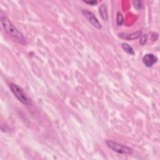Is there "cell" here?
<instances>
[{
	"label": "cell",
	"mask_w": 160,
	"mask_h": 160,
	"mask_svg": "<svg viewBox=\"0 0 160 160\" xmlns=\"http://www.w3.org/2000/svg\"><path fill=\"white\" fill-rule=\"evenodd\" d=\"M0 19H1V23L4 30L8 35L13 37L18 42L22 44H26V39L24 38L23 35L18 31L17 28L12 24L10 19L2 12H1V15H0Z\"/></svg>",
	"instance_id": "6da1fadb"
},
{
	"label": "cell",
	"mask_w": 160,
	"mask_h": 160,
	"mask_svg": "<svg viewBox=\"0 0 160 160\" xmlns=\"http://www.w3.org/2000/svg\"><path fill=\"white\" fill-rule=\"evenodd\" d=\"M10 88L12 93L19 101L26 105H29L30 104V100L28 99V98L21 87H19L17 85L12 83L10 85Z\"/></svg>",
	"instance_id": "7a4b0ae2"
},
{
	"label": "cell",
	"mask_w": 160,
	"mask_h": 160,
	"mask_svg": "<svg viewBox=\"0 0 160 160\" xmlns=\"http://www.w3.org/2000/svg\"><path fill=\"white\" fill-rule=\"evenodd\" d=\"M106 145L114 151L124 154H131L133 153V150L130 147L125 146L123 145L119 144L116 142H114L113 141L107 140L106 141Z\"/></svg>",
	"instance_id": "3957f363"
},
{
	"label": "cell",
	"mask_w": 160,
	"mask_h": 160,
	"mask_svg": "<svg viewBox=\"0 0 160 160\" xmlns=\"http://www.w3.org/2000/svg\"><path fill=\"white\" fill-rule=\"evenodd\" d=\"M82 13H83L85 17L88 19V21L91 23L94 27L98 28V29H100V28H101V25L100 23L92 12L86 10H82Z\"/></svg>",
	"instance_id": "277c9868"
},
{
	"label": "cell",
	"mask_w": 160,
	"mask_h": 160,
	"mask_svg": "<svg viewBox=\"0 0 160 160\" xmlns=\"http://www.w3.org/2000/svg\"><path fill=\"white\" fill-rule=\"evenodd\" d=\"M158 61V58L153 54L149 53V54L145 55L143 58V62L145 64L146 67L153 66Z\"/></svg>",
	"instance_id": "5b68a950"
},
{
	"label": "cell",
	"mask_w": 160,
	"mask_h": 160,
	"mask_svg": "<svg viewBox=\"0 0 160 160\" xmlns=\"http://www.w3.org/2000/svg\"><path fill=\"white\" fill-rule=\"evenodd\" d=\"M141 31H138L133 33L128 34V33H120L119 34V36L123 39H126L128 40H134L136 39L141 35Z\"/></svg>",
	"instance_id": "8992f818"
},
{
	"label": "cell",
	"mask_w": 160,
	"mask_h": 160,
	"mask_svg": "<svg viewBox=\"0 0 160 160\" xmlns=\"http://www.w3.org/2000/svg\"><path fill=\"white\" fill-rule=\"evenodd\" d=\"M100 14L102 19L105 20V21H106L108 19L107 8H106V5H105V4H103L100 7Z\"/></svg>",
	"instance_id": "52a82bcc"
},
{
	"label": "cell",
	"mask_w": 160,
	"mask_h": 160,
	"mask_svg": "<svg viewBox=\"0 0 160 160\" xmlns=\"http://www.w3.org/2000/svg\"><path fill=\"white\" fill-rule=\"evenodd\" d=\"M122 48L123 49L124 51L128 53L129 55H134V51L133 50V48L131 47L130 45H129L128 43H123L122 44Z\"/></svg>",
	"instance_id": "ba28073f"
},
{
	"label": "cell",
	"mask_w": 160,
	"mask_h": 160,
	"mask_svg": "<svg viewBox=\"0 0 160 160\" xmlns=\"http://www.w3.org/2000/svg\"><path fill=\"white\" fill-rule=\"evenodd\" d=\"M124 22V19H123V16L120 13V12H118L117 13L116 16V23L118 26H121L123 23Z\"/></svg>",
	"instance_id": "9c48e42d"
},
{
	"label": "cell",
	"mask_w": 160,
	"mask_h": 160,
	"mask_svg": "<svg viewBox=\"0 0 160 160\" xmlns=\"http://www.w3.org/2000/svg\"><path fill=\"white\" fill-rule=\"evenodd\" d=\"M147 39H148V37H147V35H143L141 38H140V41H139V43H140V44L141 45H144L147 42Z\"/></svg>",
	"instance_id": "30bf717a"
},
{
	"label": "cell",
	"mask_w": 160,
	"mask_h": 160,
	"mask_svg": "<svg viewBox=\"0 0 160 160\" xmlns=\"http://www.w3.org/2000/svg\"><path fill=\"white\" fill-rule=\"evenodd\" d=\"M133 5L134 7L136 8V10H139L141 9V1H136L133 2Z\"/></svg>",
	"instance_id": "8fae6325"
},
{
	"label": "cell",
	"mask_w": 160,
	"mask_h": 160,
	"mask_svg": "<svg viewBox=\"0 0 160 160\" xmlns=\"http://www.w3.org/2000/svg\"><path fill=\"white\" fill-rule=\"evenodd\" d=\"M158 39V35L157 33H153L152 35H151V39L154 42V41H157Z\"/></svg>",
	"instance_id": "7c38bea8"
},
{
	"label": "cell",
	"mask_w": 160,
	"mask_h": 160,
	"mask_svg": "<svg viewBox=\"0 0 160 160\" xmlns=\"http://www.w3.org/2000/svg\"><path fill=\"white\" fill-rule=\"evenodd\" d=\"M85 3H87V4H88V5H91V6H94V5H96V4L98 3V1H84Z\"/></svg>",
	"instance_id": "4fadbf2b"
}]
</instances>
